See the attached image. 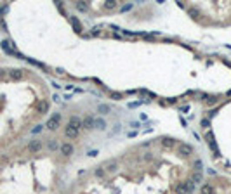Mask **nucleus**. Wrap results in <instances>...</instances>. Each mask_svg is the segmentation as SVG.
Returning <instances> with one entry per match:
<instances>
[{"instance_id": "obj_4", "label": "nucleus", "mask_w": 231, "mask_h": 194, "mask_svg": "<svg viewBox=\"0 0 231 194\" xmlns=\"http://www.w3.org/2000/svg\"><path fill=\"white\" fill-rule=\"evenodd\" d=\"M65 135L68 139H75V137H78V130H77V128H73L71 125H66L65 126Z\"/></svg>"}, {"instance_id": "obj_7", "label": "nucleus", "mask_w": 231, "mask_h": 194, "mask_svg": "<svg viewBox=\"0 0 231 194\" xmlns=\"http://www.w3.org/2000/svg\"><path fill=\"white\" fill-rule=\"evenodd\" d=\"M61 153L65 154V156H71V154H73V146L68 144V142H65V144L61 146Z\"/></svg>"}, {"instance_id": "obj_1", "label": "nucleus", "mask_w": 231, "mask_h": 194, "mask_svg": "<svg viewBox=\"0 0 231 194\" xmlns=\"http://www.w3.org/2000/svg\"><path fill=\"white\" fill-rule=\"evenodd\" d=\"M191 153H193V147H191L190 144H179V146H177V154H179L181 158L191 156Z\"/></svg>"}, {"instance_id": "obj_24", "label": "nucleus", "mask_w": 231, "mask_h": 194, "mask_svg": "<svg viewBox=\"0 0 231 194\" xmlns=\"http://www.w3.org/2000/svg\"><path fill=\"white\" fill-rule=\"evenodd\" d=\"M97 109H99V113L106 115V113H110V106H106V104H101V106L97 107Z\"/></svg>"}, {"instance_id": "obj_20", "label": "nucleus", "mask_w": 231, "mask_h": 194, "mask_svg": "<svg viewBox=\"0 0 231 194\" xmlns=\"http://www.w3.org/2000/svg\"><path fill=\"white\" fill-rule=\"evenodd\" d=\"M115 7H116V2H115V0H108V2H104V9L113 11Z\"/></svg>"}, {"instance_id": "obj_22", "label": "nucleus", "mask_w": 231, "mask_h": 194, "mask_svg": "<svg viewBox=\"0 0 231 194\" xmlns=\"http://www.w3.org/2000/svg\"><path fill=\"white\" fill-rule=\"evenodd\" d=\"M205 102H207V106H214V104H217V102H219V97H216V95H210V97H208Z\"/></svg>"}, {"instance_id": "obj_21", "label": "nucleus", "mask_w": 231, "mask_h": 194, "mask_svg": "<svg viewBox=\"0 0 231 194\" xmlns=\"http://www.w3.org/2000/svg\"><path fill=\"white\" fill-rule=\"evenodd\" d=\"M70 21H71V24H73V28H75V31H80V21L77 19V17H70Z\"/></svg>"}, {"instance_id": "obj_10", "label": "nucleus", "mask_w": 231, "mask_h": 194, "mask_svg": "<svg viewBox=\"0 0 231 194\" xmlns=\"http://www.w3.org/2000/svg\"><path fill=\"white\" fill-rule=\"evenodd\" d=\"M116 166H118L116 160H111V161H108V163H104V171H115Z\"/></svg>"}, {"instance_id": "obj_29", "label": "nucleus", "mask_w": 231, "mask_h": 194, "mask_svg": "<svg viewBox=\"0 0 231 194\" xmlns=\"http://www.w3.org/2000/svg\"><path fill=\"white\" fill-rule=\"evenodd\" d=\"M202 126H208V118H205V120H202Z\"/></svg>"}, {"instance_id": "obj_17", "label": "nucleus", "mask_w": 231, "mask_h": 194, "mask_svg": "<svg viewBox=\"0 0 231 194\" xmlns=\"http://www.w3.org/2000/svg\"><path fill=\"white\" fill-rule=\"evenodd\" d=\"M75 7H77V11H80V12H85V11L89 9V4H87V2H77Z\"/></svg>"}, {"instance_id": "obj_16", "label": "nucleus", "mask_w": 231, "mask_h": 194, "mask_svg": "<svg viewBox=\"0 0 231 194\" xmlns=\"http://www.w3.org/2000/svg\"><path fill=\"white\" fill-rule=\"evenodd\" d=\"M188 14H190L193 19H198L200 17V11L195 7V5H191V7H188Z\"/></svg>"}, {"instance_id": "obj_15", "label": "nucleus", "mask_w": 231, "mask_h": 194, "mask_svg": "<svg viewBox=\"0 0 231 194\" xmlns=\"http://www.w3.org/2000/svg\"><path fill=\"white\" fill-rule=\"evenodd\" d=\"M182 185H184V189H186V192H188V194H191V192L195 191V184L191 182V179H190V180H184V182H182Z\"/></svg>"}, {"instance_id": "obj_27", "label": "nucleus", "mask_w": 231, "mask_h": 194, "mask_svg": "<svg viewBox=\"0 0 231 194\" xmlns=\"http://www.w3.org/2000/svg\"><path fill=\"white\" fill-rule=\"evenodd\" d=\"M111 99H122V95L118 92H111Z\"/></svg>"}, {"instance_id": "obj_11", "label": "nucleus", "mask_w": 231, "mask_h": 194, "mask_svg": "<svg viewBox=\"0 0 231 194\" xmlns=\"http://www.w3.org/2000/svg\"><path fill=\"white\" fill-rule=\"evenodd\" d=\"M40 147H42V142H40V140H31L30 146H28V149L31 151V153H38Z\"/></svg>"}, {"instance_id": "obj_8", "label": "nucleus", "mask_w": 231, "mask_h": 194, "mask_svg": "<svg viewBox=\"0 0 231 194\" xmlns=\"http://www.w3.org/2000/svg\"><path fill=\"white\" fill-rule=\"evenodd\" d=\"M160 144H162L163 147H167V149H172V147L176 146V140L170 139V137H163V139L160 140Z\"/></svg>"}, {"instance_id": "obj_9", "label": "nucleus", "mask_w": 231, "mask_h": 194, "mask_svg": "<svg viewBox=\"0 0 231 194\" xmlns=\"http://www.w3.org/2000/svg\"><path fill=\"white\" fill-rule=\"evenodd\" d=\"M68 125H71L73 128H77V130H80V128H82V120H80L78 116H71Z\"/></svg>"}, {"instance_id": "obj_2", "label": "nucleus", "mask_w": 231, "mask_h": 194, "mask_svg": "<svg viewBox=\"0 0 231 194\" xmlns=\"http://www.w3.org/2000/svg\"><path fill=\"white\" fill-rule=\"evenodd\" d=\"M2 49L7 52V54H11V56H16V57H23V56H21L16 49H14V44H12V42H9V40H4L2 42Z\"/></svg>"}, {"instance_id": "obj_3", "label": "nucleus", "mask_w": 231, "mask_h": 194, "mask_svg": "<svg viewBox=\"0 0 231 194\" xmlns=\"http://www.w3.org/2000/svg\"><path fill=\"white\" fill-rule=\"evenodd\" d=\"M59 121H61V115L59 113H54L49 118V121H47V128H49V130H56V128L59 126Z\"/></svg>"}, {"instance_id": "obj_12", "label": "nucleus", "mask_w": 231, "mask_h": 194, "mask_svg": "<svg viewBox=\"0 0 231 194\" xmlns=\"http://www.w3.org/2000/svg\"><path fill=\"white\" fill-rule=\"evenodd\" d=\"M82 126L83 128H92L94 126V118L92 116H85V118L82 120Z\"/></svg>"}, {"instance_id": "obj_19", "label": "nucleus", "mask_w": 231, "mask_h": 194, "mask_svg": "<svg viewBox=\"0 0 231 194\" xmlns=\"http://www.w3.org/2000/svg\"><path fill=\"white\" fill-rule=\"evenodd\" d=\"M202 180H203V177H202L200 171H196V173L191 175V182H193V184H198V182H202Z\"/></svg>"}, {"instance_id": "obj_14", "label": "nucleus", "mask_w": 231, "mask_h": 194, "mask_svg": "<svg viewBox=\"0 0 231 194\" xmlns=\"http://www.w3.org/2000/svg\"><path fill=\"white\" fill-rule=\"evenodd\" d=\"M94 126L97 128V130H104V128H106V121H104L103 118H94Z\"/></svg>"}, {"instance_id": "obj_28", "label": "nucleus", "mask_w": 231, "mask_h": 194, "mask_svg": "<svg viewBox=\"0 0 231 194\" xmlns=\"http://www.w3.org/2000/svg\"><path fill=\"white\" fill-rule=\"evenodd\" d=\"M195 168H196V170H200V168H202V161H200V160H196V161H195Z\"/></svg>"}, {"instance_id": "obj_6", "label": "nucleus", "mask_w": 231, "mask_h": 194, "mask_svg": "<svg viewBox=\"0 0 231 194\" xmlns=\"http://www.w3.org/2000/svg\"><path fill=\"white\" fill-rule=\"evenodd\" d=\"M205 140H207L208 146H210V147L216 151V153L219 154V151H217V147H216V142H214V134H212V132H207V134H205Z\"/></svg>"}, {"instance_id": "obj_13", "label": "nucleus", "mask_w": 231, "mask_h": 194, "mask_svg": "<svg viewBox=\"0 0 231 194\" xmlns=\"http://www.w3.org/2000/svg\"><path fill=\"white\" fill-rule=\"evenodd\" d=\"M9 76H11V80H21V78H23V71H21V70H11Z\"/></svg>"}, {"instance_id": "obj_25", "label": "nucleus", "mask_w": 231, "mask_h": 194, "mask_svg": "<svg viewBox=\"0 0 231 194\" xmlns=\"http://www.w3.org/2000/svg\"><path fill=\"white\" fill-rule=\"evenodd\" d=\"M94 175H96V177H103V175H104V168H97V170L94 171Z\"/></svg>"}, {"instance_id": "obj_26", "label": "nucleus", "mask_w": 231, "mask_h": 194, "mask_svg": "<svg viewBox=\"0 0 231 194\" xmlns=\"http://www.w3.org/2000/svg\"><path fill=\"white\" fill-rule=\"evenodd\" d=\"M49 149H52V151H54V149H57V144H56V140H51V142H49Z\"/></svg>"}, {"instance_id": "obj_23", "label": "nucleus", "mask_w": 231, "mask_h": 194, "mask_svg": "<svg viewBox=\"0 0 231 194\" xmlns=\"http://www.w3.org/2000/svg\"><path fill=\"white\" fill-rule=\"evenodd\" d=\"M176 192H177V194H188V192H186V189H184V185H182V182L176 184Z\"/></svg>"}, {"instance_id": "obj_5", "label": "nucleus", "mask_w": 231, "mask_h": 194, "mask_svg": "<svg viewBox=\"0 0 231 194\" xmlns=\"http://www.w3.org/2000/svg\"><path fill=\"white\" fill-rule=\"evenodd\" d=\"M49 111V102L47 101H40L38 104H37V113L38 115H45Z\"/></svg>"}, {"instance_id": "obj_18", "label": "nucleus", "mask_w": 231, "mask_h": 194, "mask_svg": "<svg viewBox=\"0 0 231 194\" xmlns=\"http://www.w3.org/2000/svg\"><path fill=\"white\" fill-rule=\"evenodd\" d=\"M202 194H214V189L210 184H203L202 185Z\"/></svg>"}]
</instances>
